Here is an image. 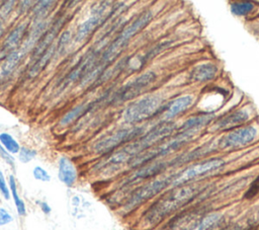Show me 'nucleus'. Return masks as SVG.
<instances>
[{"label": "nucleus", "instance_id": "1", "mask_svg": "<svg viewBox=\"0 0 259 230\" xmlns=\"http://www.w3.org/2000/svg\"><path fill=\"white\" fill-rule=\"evenodd\" d=\"M202 190L203 188L197 183L170 187L144 212L140 220L141 230L152 229L161 224L167 217L195 200Z\"/></svg>", "mask_w": 259, "mask_h": 230}, {"label": "nucleus", "instance_id": "2", "mask_svg": "<svg viewBox=\"0 0 259 230\" xmlns=\"http://www.w3.org/2000/svg\"><path fill=\"white\" fill-rule=\"evenodd\" d=\"M175 129V124L170 122H164L155 127L148 134L134 141V143L127 144L121 149L111 153L105 160L100 162L96 167L98 170L108 171L114 170L122 164H127L134 157L142 152L153 147L158 142L169 136Z\"/></svg>", "mask_w": 259, "mask_h": 230}, {"label": "nucleus", "instance_id": "3", "mask_svg": "<svg viewBox=\"0 0 259 230\" xmlns=\"http://www.w3.org/2000/svg\"><path fill=\"white\" fill-rule=\"evenodd\" d=\"M153 12L148 10L136 18L131 24L122 29V31L111 42V44L103 51L100 59L95 65V69L101 75L103 69L108 66L126 47L130 40L143 29L152 19Z\"/></svg>", "mask_w": 259, "mask_h": 230}, {"label": "nucleus", "instance_id": "4", "mask_svg": "<svg viewBox=\"0 0 259 230\" xmlns=\"http://www.w3.org/2000/svg\"><path fill=\"white\" fill-rule=\"evenodd\" d=\"M173 173L163 177H157L134 188L124 199L121 206L123 214H128L149 200H152L166 188L170 187Z\"/></svg>", "mask_w": 259, "mask_h": 230}, {"label": "nucleus", "instance_id": "5", "mask_svg": "<svg viewBox=\"0 0 259 230\" xmlns=\"http://www.w3.org/2000/svg\"><path fill=\"white\" fill-rule=\"evenodd\" d=\"M192 136V133H179L175 136V138H172L171 140H168L159 145L153 146L148 150L142 152L141 154L137 155L127 163V165L130 168L136 169L138 167L156 161V159H160L180 149L190 140Z\"/></svg>", "mask_w": 259, "mask_h": 230}, {"label": "nucleus", "instance_id": "6", "mask_svg": "<svg viewBox=\"0 0 259 230\" xmlns=\"http://www.w3.org/2000/svg\"><path fill=\"white\" fill-rule=\"evenodd\" d=\"M225 164L226 161L221 157H213L198 161L188 167L181 169L178 172L173 173L170 187H176L191 183V181L195 180L196 178L220 170L225 166Z\"/></svg>", "mask_w": 259, "mask_h": 230}, {"label": "nucleus", "instance_id": "7", "mask_svg": "<svg viewBox=\"0 0 259 230\" xmlns=\"http://www.w3.org/2000/svg\"><path fill=\"white\" fill-rule=\"evenodd\" d=\"M162 106L159 96L149 95L131 104L124 110L123 119L127 124H137L160 113Z\"/></svg>", "mask_w": 259, "mask_h": 230}, {"label": "nucleus", "instance_id": "8", "mask_svg": "<svg viewBox=\"0 0 259 230\" xmlns=\"http://www.w3.org/2000/svg\"><path fill=\"white\" fill-rule=\"evenodd\" d=\"M169 167V161H153L138 167L120 182V189H128L135 184L154 179Z\"/></svg>", "mask_w": 259, "mask_h": 230}, {"label": "nucleus", "instance_id": "9", "mask_svg": "<svg viewBox=\"0 0 259 230\" xmlns=\"http://www.w3.org/2000/svg\"><path fill=\"white\" fill-rule=\"evenodd\" d=\"M144 129L141 127H134L130 129H123L117 131L116 133L108 136L94 145V151L98 154H107L115 150L118 146L123 143L130 142L133 139L137 138L143 133Z\"/></svg>", "mask_w": 259, "mask_h": 230}, {"label": "nucleus", "instance_id": "10", "mask_svg": "<svg viewBox=\"0 0 259 230\" xmlns=\"http://www.w3.org/2000/svg\"><path fill=\"white\" fill-rule=\"evenodd\" d=\"M156 80V74L153 72H147L136 79L132 80L121 88H119L113 95L112 101L114 102H122L130 100L137 95H139L144 89H146L149 85H151Z\"/></svg>", "mask_w": 259, "mask_h": 230}, {"label": "nucleus", "instance_id": "11", "mask_svg": "<svg viewBox=\"0 0 259 230\" xmlns=\"http://www.w3.org/2000/svg\"><path fill=\"white\" fill-rule=\"evenodd\" d=\"M108 4H110V2H100L94 7L93 15L85 20L83 23H81L77 28L75 35L76 42H83L95 30V28H97L108 17L107 15H105L106 9L109 6Z\"/></svg>", "mask_w": 259, "mask_h": 230}, {"label": "nucleus", "instance_id": "12", "mask_svg": "<svg viewBox=\"0 0 259 230\" xmlns=\"http://www.w3.org/2000/svg\"><path fill=\"white\" fill-rule=\"evenodd\" d=\"M256 135H257V130L252 126L240 128L224 136L219 141V146L221 149H229V148L245 146L251 143L255 139Z\"/></svg>", "mask_w": 259, "mask_h": 230}, {"label": "nucleus", "instance_id": "13", "mask_svg": "<svg viewBox=\"0 0 259 230\" xmlns=\"http://www.w3.org/2000/svg\"><path fill=\"white\" fill-rule=\"evenodd\" d=\"M66 21H67V16L65 14V15L59 16L53 22L52 26L45 32V34L42 35L40 41L34 47L33 55H32L34 58H38L40 55H42L53 45L54 40L57 37L60 29L63 27V25L66 23Z\"/></svg>", "mask_w": 259, "mask_h": 230}, {"label": "nucleus", "instance_id": "14", "mask_svg": "<svg viewBox=\"0 0 259 230\" xmlns=\"http://www.w3.org/2000/svg\"><path fill=\"white\" fill-rule=\"evenodd\" d=\"M77 169L72 160L67 156L60 157L58 161L59 180L68 187H72L77 180Z\"/></svg>", "mask_w": 259, "mask_h": 230}, {"label": "nucleus", "instance_id": "15", "mask_svg": "<svg viewBox=\"0 0 259 230\" xmlns=\"http://www.w3.org/2000/svg\"><path fill=\"white\" fill-rule=\"evenodd\" d=\"M191 104L192 97L189 95H183L169 101L166 105H163L160 112H163V119L167 121L178 116L179 113L187 109Z\"/></svg>", "mask_w": 259, "mask_h": 230}, {"label": "nucleus", "instance_id": "16", "mask_svg": "<svg viewBox=\"0 0 259 230\" xmlns=\"http://www.w3.org/2000/svg\"><path fill=\"white\" fill-rule=\"evenodd\" d=\"M27 28H28V21H22L19 24H17L5 37L1 51L5 53H8V52L10 53L12 51H15L16 47H18L19 44L22 42Z\"/></svg>", "mask_w": 259, "mask_h": 230}, {"label": "nucleus", "instance_id": "17", "mask_svg": "<svg viewBox=\"0 0 259 230\" xmlns=\"http://www.w3.org/2000/svg\"><path fill=\"white\" fill-rule=\"evenodd\" d=\"M248 118H249V114L246 110L244 109L236 110L217 121L214 124V130L217 131L228 130V129L240 126L243 123H245L248 120Z\"/></svg>", "mask_w": 259, "mask_h": 230}, {"label": "nucleus", "instance_id": "18", "mask_svg": "<svg viewBox=\"0 0 259 230\" xmlns=\"http://www.w3.org/2000/svg\"><path fill=\"white\" fill-rule=\"evenodd\" d=\"M46 27H47V22L45 20L34 22L33 26L29 29L23 42V46L19 50L22 53V55L37 45V43L40 41V39L46 32Z\"/></svg>", "mask_w": 259, "mask_h": 230}, {"label": "nucleus", "instance_id": "19", "mask_svg": "<svg viewBox=\"0 0 259 230\" xmlns=\"http://www.w3.org/2000/svg\"><path fill=\"white\" fill-rule=\"evenodd\" d=\"M218 73V68L210 63L200 64L193 68L189 75V80L192 82H205L214 78Z\"/></svg>", "mask_w": 259, "mask_h": 230}, {"label": "nucleus", "instance_id": "20", "mask_svg": "<svg viewBox=\"0 0 259 230\" xmlns=\"http://www.w3.org/2000/svg\"><path fill=\"white\" fill-rule=\"evenodd\" d=\"M213 114H199L188 119L180 128V133H194L196 130L202 128L203 126L208 125L212 120Z\"/></svg>", "mask_w": 259, "mask_h": 230}, {"label": "nucleus", "instance_id": "21", "mask_svg": "<svg viewBox=\"0 0 259 230\" xmlns=\"http://www.w3.org/2000/svg\"><path fill=\"white\" fill-rule=\"evenodd\" d=\"M56 52V46L53 44L42 55H40L36 61L30 66V68L28 69V76L30 78H33L35 76H37L49 64V62L51 61V59L53 58V56L55 55Z\"/></svg>", "mask_w": 259, "mask_h": 230}, {"label": "nucleus", "instance_id": "22", "mask_svg": "<svg viewBox=\"0 0 259 230\" xmlns=\"http://www.w3.org/2000/svg\"><path fill=\"white\" fill-rule=\"evenodd\" d=\"M8 185L10 189V196L12 197V200L14 202L16 212L20 217H24L26 215V207L24 201L19 197L18 190H17V184H16V179L15 177L11 174L9 175L8 179Z\"/></svg>", "mask_w": 259, "mask_h": 230}, {"label": "nucleus", "instance_id": "23", "mask_svg": "<svg viewBox=\"0 0 259 230\" xmlns=\"http://www.w3.org/2000/svg\"><path fill=\"white\" fill-rule=\"evenodd\" d=\"M96 103V101L91 102L89 104L87 103H82L79 104L75 107H73L72 109H70L60 121V125L61 126H68L69 124H71L72 122H74L75 120H77L81 114H83L84 112H86L87 110H89V108H91L92 106H94V104Z\"/></svg>", "mask_w": 259, "mask_h": 230}, {"label": "nucleus", "instance_id": "24", "mask_svg": "<svg viewBox=\"0 0 259 230\" xmlns=\"http://www.w3.org/2000/svg\"><path fill=\"white\" fill-rule=\"evenodd\" d=\"M57 4L56 1H38L32 8L33 13V20L35 21H42L45 18L50 14V12Z\"/></svg>", "mask_w": 259, "mask_h": 230}, {"label": "nucleus", "instance_id": "25", "mask_svg": "<svg viewBox=\"0 0 259 230\" xmlns=\"http://www.w3.org/2000/svg\"><path fill=\"white\" fill-rule=\"evenodd\" d=\"M21 56H22V53L20 51H16V50L8 53V55L6 56L2 66H1L2 76H8L13 72V70L19 63Z\"/></svg>", "mask_w": 259, "mask_h": 230}, {"label": "nucleus", "instance_id": "26", "mask_svg": "<svg viewBox=\"0 0 259 230\" xmlns=\"http://www.w3.org/2000/svg\"><path fill=\"white\" fill-rule=\"evenodd\" d=\"M0 144L5 148V150L12 154H18L20 150V146L18 142L8 133H1L0 134Z\"/></svg>", "mask_w": 259, "mask_h": 230}, {"label": "nucleus", "instance_id": "27", "mask_svg": "<svg viewBox=\"0 0 259 230\" xmlns=\"http://www.w3.org/2000/svg\"><path fill=\"white\" fill-rule=\"evenodd\" d=\"M255 8V5L252 2H233L231 3V10L236 15H246L252 12Z\"/></svg>", "mask_w": 259, "mask_h": 230}, {"label": "nucleus", "instance_id": "28", "mask_svg": "<svg viewBox=\"0 0 259 230\" xmlns=\"http://www.w3.org/2000/svg\"><path fill=\"white\" fill-rule=\"evenodd\" d=\"M71 41V32L70 30H64L59 40H58V43H57V46H56V52L55 54H58V55H63L64 52L66 51L69 43Z\"/></svg>", "mask_w": 259, "mask_h": 230}, {"label": "nucleus", "instance_id": "29", "mask_svg": "<svg viewBox=\"0 0 259 230\" xmlns=\"http://www.w3.org/2000/svg\"><path fill=\"white\" fill-rule=\"evenodd\" d=\"M36 155H37V152L34 149H30L27 147H20V150L18 152V159L21 163H28Z\"/></svg>", "mask_w": 259, "mask_h": 230}, {"label": "nucleus", "instance_id": "30", "mask_svg": "<svg viewBox=\"0 0 259 230\" xmlns=\"http://www.w3.org/2000/svg\"><path fill=\"white\" fill-rule=\"evenodd\" d=\"M32 175H33L34 179H36L38 181H42V182H49L52 178L50 173L41 166H35L32 169Z\"/></svg>", "mask_w": 259, "mask_h": 230}, {"label": "nucleus", "instance_id": "31", "mask_svg": "<svg viewBox=\"0 0 259 230\" xmlns=\"http://www.w3.org/2000/svg\"><path fill=\"white\" fill-rule=\"evenodd\" d=\"M258 194H259V175H257V177L252 181V183L248 187L247 191L245 193L244 198L247 200H251Z\"/></svg>", "mask_w": 259, "mask_h": 230}, {"label": "nucleus", "instance_id": "32", "mask_svg": "<svg viewBox=\"0 0 259 230\" xmlns=\"http://www.w3.org/2000/svg\"><path fill=\"white\" fill-rule=\"evenodd\" d=\"M15 1H6L0 6V20H5L14 7Z\"/></svg>", "mask_w": 259, "mask_h": 230}, {"label": "nucleus", "instance_id": "33", "mask_svg": "<svg viewBox=\"0 0 259 230\" xmlns=\"http://www.w3.org/2000/svg\"><path fill=\"white\" fill-rule=\"evenodd\" d=\"M0 194L3 196V198L5 200H9L10 199V189H9V185L6 182L5 176L2 172V170H0Z\"/></svg>", "mask_w": 259, "mask_h": 230}, {"label": "nucleus", "instance_id": "34", "mask_svg": "<svg viewBox=\"0 0 259 230\" xmlns=\"http://www.w3.org/2000/svg\"><path fill=\"white\" fill-rule=\"evenodd\" d=\"M13 221V216L4 208H0V227L10 224Z\"/></svg>", "mask_w": 259, "mask_h": 230}, {"label": "nucleus", "instance_id": "35", "mask_svg": "<svg viewBox=\"0 0 259 230\" xmlns=\"http://www.w3.org/2000/svg\"><path fill=\"white\" fill-rule=\"evenodd\" d=\"M0 156L12 168L15 167V159H14V157L10 153H8L1 144H0Z\"/></svg>", "mask_w": 259, "mask_h": 230}, {"label": "nucleus", "instance_id": "36", "mask_svg": "<svg viewBox=\"0 0 259 230\" xmlns=\"http://www.w3.org/2000/svg\"><path fill=\"white\" fill-rule=\"evenodd\" d=\"M36 204L38 205V207L40 208L41 212L45 215H50L51 214L52 208H51V206L47 202H45V201H36Z\"/></svg>", "mask_w": 259, "mask_h": 230}, {"label": "nucleus", "instance_id": "37", "mask_svg": "<svg viewBox=\"0 0 259 230\" xmlns=\"http://www.w3.org/2000/svg\"><path fill=\"white\" fill-rule=\"evenodd\" d=\"M30 4H34V2H32V1H21V2H19V5H18L19 12L20 13L26 12L30 7H32V5H30Z\"/></svg>", "mask_w": 259, "mask_h": 230}, {"label": "nucleus", "instance_id": "38", "mask_svg": "<svg viewBox=\"0 0 259 230\" xmlns=\"http://www.w3.org/2000/svg\"><path fill=\"white\" fill-rule=\"evenodd\" d=\"M3 32H4V26H3V21H2V20H0V37L2 36Z\"/></svg>", "mask_w": 259, "mask_h": 230}]
</instances>
